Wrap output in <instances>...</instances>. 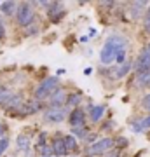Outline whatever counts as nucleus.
I'll return each mask as SVG.
<instances>
[{
	"instance_id": "obj_4",
	"label": "nucleus",
	"mask_w": 150,
	"mask_h": 157,
	"mask_svg": "<svg viewBox=\"0 0 150 157\" xmlns=\"http://www.w3.org/2000/svg\"><path fill=\"white\" fill-rule=\"evenodd\" d=\"M16 17H17V23L23 25V26L30 25L32 19H33V11H32L30 4H21L19 9H17V12H16Z\"/></svg>"
},
{
	"instance_id": "obj_11",
	"label": "nucleus",
	"mask_w": 150,
	"mask_h": 157,
	"mask_svg": "<svg viewBox=\"0 0 150 157\" xmlns=\"http://www.w3.org/2000/svg\"><path fill=\"white\" fill-rule=\"evenodd\" d=\"M63 14H65V11L61 9V6L54 2V4H52V9L49 11V17L52 19V21H58V19H60V17H61Z\"/></svg>"
},
{
	"instance_id": "obj_25",
	"label": "nucleus",
	"mask_w": 150,
	"mask_h": 157,
	"mask_svg": "<svg viewBox=\"0 0 150 157\" xmlns=\"http://www.w3.org/2000/svg\"><path fill=\"white\" fill-rule=\"evenodd\" d=\"M7 147H9V140H7V138H2V140H0V154L6 150Z\"/></svg>"
},
{
	"instance_id": "obj_21",
	"label": "nucleus",
	"mask_w": 150,
	"mask_h": 157,
	"mask_svg": "<svg viewBox=\"0 0 150 157\" xmlns=\"http://www.w3.org/2000/svg\"><path fill=\"white\" fill-rule=\"evenodd\" d=\"M150 128V115L148 117H145L141 122H140V126L138 128H134V131H141V129H148Z\"/></svg>"
},
{
	"instance_id": "obj_16",
	"label": "nucleus",
	"mask_w": 150,
	"mask_h": 157,
	"mask_svg": "<svg viewBox=\"0 0 150 157\" xmlns=\"http://www.w3.org/2000/svg\"><path fill=\"white\" fill-rule=\"evenodd\" d=\"M63 140H65V145H67L68 150H75V148H77V141H75V138H73L72 135L65 136Z\"/></svg>"
},
{
	"instance_id": "obj_18",
	"label": "nucleus",
	"mask_w": 150,
	"mask_h": 157,
	"mask_svg": "<svg viewBox=\"0 0 150 157\" xmlns=\"http://www.w3.org/2000/svg\"><path fill=\"white\" fill-rule=\"evenodd\" d=\"M25 113H35L37 110H40V105L35 101V103H28V105H25Z\"/></svg>"
},
{
	"instance_id": "obj_2",
	"label": "nucleus",
	"mask_w": 150,
	"mask_h": 157,
	"mask_svg": "<svg viewBox=\"0 0 150 157\" xmlns=\"http://www.w3.org/2000/svg\"><path fill=\"white\" fill-rule=\"evenodd\" d=\"M56 87H58V78L47 77L44 82H40L39 89L35 91V98H37V100H44V98L52 94V91H56Z\"/></svg>"
},
{
	"instance_id": "obj_13",
	"label": "nucleus",
	"mask_w": 150,
	"mask_h": 157,
	"mask_svg": "<svg viewBox=\"0 0 150 157\" xmlns=\"http://www.w3.org/2000/svg\"><path fill=\"white\" fill-rule=\"evenodd\" d=\"M65 91L63 89H58L54 93V94H52V105H56V107H58V105H61L63 101H67V98H65Z\"/></svg>"
},
{
	"instance_id": "obj_15",
	"label": "nucleus",
	"mask_w": 150,
	"mask_h": 157,
	"mask_svg": "<svg viewBox=\"0 0 150 157\" xmlns=\"http://www.w3.org/2000/svg\"><path fill=\"white\" fill-rule=\"evenodd\" d=\"M103 110L105 108L101 107V105H98V107H91V119L94 121V122H98L101 119V115H103Z\"/></svg>"
},
{
	"instance_id": "obj_7",
	"label": "nucleus",
	"mask_w": 150,
	"mask_h": 157,
	"mask_svg": "<svg viewBox=\"0 0 150 157\" xmlns=\"http://www.w3.org/2000/svg\"><path fill=\"white\" fill-rule=\"evenodd\" d=\"M84 119H86L84 110H82V108H75V110L70 113L68 122H70V126H73V128H79V126H82V124H84Z\"/></svg>"
},
{
	"instance_id": "obj_1",
	"label": "nucleus",
	"mask_w": 150,
	"mask_h": 157,
	"mask_svg": "<svg viewBox=\"0 0 150 157\" xmlns=\"http://www.w3.org/2000/svg\"><path fill=\"white\" fill-rule=\"evenodd\" d=\"M124 47H126V39L124 37H119V35H112L110 39L105 42V45H103V49L100 52L101 63L110 65L112 61H115L119 51H122Z\"/></svg>"
},
{
	"instance_id": "obj_26",
	"label": "nucleus",
	"mask_w": 150,
	"mask_h": 157,
	"mask_svg": "<svg viewBox=\"0 0 150 157\" xmlns=\"http://www.w3.org/2000/svg\"><path fill=\"white\" fill-rule=\"evenodd\" d=\"M143 107H145V108H148V110H150V94L145 96V100H143Z\"/></svg>"
},
{
	"instance_id": "obj_17",
	"label": "nucleus",
	"mask_w": 150,
	"mask_h": 157,
	"mask_svg": "<svg viewBox=\"0 0 150 157\" xmlns=\"http://www.w3.org/2000/svg\"><path fill=\"white\" fill-rule=\"evenodd\" d=\"M17 147L23 148V150H26L28 147H30V140H28V136H25V135L17 136Z\"/></svg>"
},
{
	"instance_id": "obj_8",
	"label": "nucleus",
	"mask_w": 150,
	"mask_h": 157,
	"mask_svg": "<svg viewBox=\"0 0 150 157\" xmlns=\"http://www.w3.org/2000/svg\"><path fill=\"white\" fill-rule=\"evenodd\" d=\"M147 2H133L131 4V7H129V12H131V16L136 19V17H140L141 14L145 12V9H147Z\"/></svg>"
},
{
	"instance_id": "obj_19",
	"label": "nucleus",
	"mask_w": 150,
	"mask_h": 157,
	"mask_svg": "<svg viewBox=\"0 0 150 157\" xmlns=\"http://www.w3.org/2000/svg\"><path fill=\"white\" fill-rule=\"evenodd\" d=\"M129 68H131V65H128V63H124V65H121V67H119V70L115 72V77H117V78L124 77V75H126V73L129 72Z\"/></svg>"
},
{
	"instance_id": "obj_14",
	"label": "nucleus",
	"mask_w": 150,
	"mask_h": 157,
	"mask_svg": "<svg viewBox=\"0 0 150 157\" xmlns=\"http://www.w3.org/2000/svg\"><path fill=\"white\" fill-rule=\"evenodd\" d=\"M0 9L4 14H12V11L16 9V2H12V0H7V2H2L0 4Z\"/></svg>"
},
{
	"instance_id": "obj_28",
	"label": "nucleus",
	"mask_w": 150,
	"mask_h": 157,
	"mask_svg": "<svg viewBox=\"0 0 150 157\" xmlns=\"http://www.w3.org/2000/svg\"><path fill=\"white\" fill-rule=\"evenodd\" d=\"M4 133V126H2V122H0V135Z\"/></svg>"
},
{
	"instance_id": "obj_12",
	"label": "nucleus",
	"mask_w": 150,
	"mask_h": 157,
	"mask_svg": "<svg viewBox=\"0 0 150 157\" xmlns=\"http://www.w3.org/2000/svg\"><path fill=\"white\" fill-rule=\"evenodd\" d=\"M138 86L141 87H150V72H145V73H140L138 78H136Z\"/></svg>"
},
{
	"instance_id": "obj_22",
	"label": "nucleus",
	"mask_w": 150,
	"mask_h": 157,
	"mask_svg": "<svg viewBox=\"0 0 150 157\" xmlns=\"http://www.w3.org/2000/svg\"><path fill=\"white\" fill-rule=\"evenodd\" d=\"M80 100H82L80 94H72V98H67V105H77Z\"/></svg>"
},
{
	"instance_id": "obj_3",
	"label": "nucleus",
	"mask_w": 150,
	"mask_h": 157,
	"mask_svg": "<svg viewBox=\"0 0 150 157\" xmlns=\"http://www.w3.org/2000/svg\"><path fill=\"white\" fill-rule=\"evenodd\" d=\"M136 72L138 73H145V72H150V44L141 51L140 58L136 59Z\"/></svg>"
},
{
	"instance_id": "obj_24",
	"label": "nucleus",
	"mask_w": 150,
	"mask_h": 157,
	"mask_svg": "<svg viewBox=\"0 0 150 157\" xmlns=\"http://www.w3.org/2000/svg\"><path fill=\"white\" fill-rule=\"evenodd\" d=\"M124 59H126V49L119 51V54H117L115 61H117V63H124Z\"/></svg>"
},
{
	"instance_id": "obj_27",
	"label": "nucleus",
	"mask_w": 150,
	"mask_h": 157,
	"mask_svg": "<svg viewBox=\"0 0 150 157\" xmlns=\"http://www.w3.org/2000/svg\"><path fill=\"white\" fill-rule=\"evenodd\" d=\"M6 37V28H4V25L0 23V39H4Z\"/></svg>"
},
{
	"instance_id": "obj_23",
	"label": "nucleus",
	"mask_w": 150,
	"mask_h": 157,
	"mask_svg": "<svg viewBox=\"0 0 150 157\" xmlns=\"http://www.w3.org/2000/svg\"><path fill=\"white\" fill-rule=\"evenodd\" d=\"M145 30L150 32V7L147 9V12H145Z\"/></svg>"
},
{
	"instance_id": "obj_10",
	"label": "nucleus",
	"mask_w": 150,
	"mask_h": 157,
	"mask_svg": "<svg viewBox=\"0 0 150 157\" xmlns=\"http://www.w3.org/2000/svg\"><path fill=\"white\" fill-rule=\"evenodd\" d=\"M14 93H12L11 89H7V87H0V105L2 107H7V103L14 98Z\"/></svg>"
},
{
	"instance_id": "obj_5",
	"label": "nucleus",
	"mask_w": 150,
	"mask_h": 157,
	"mask_svg": "<svg viewBox=\"0 0 150 157\" xmlns=\"http://www.w3.org/2000/svg\"><path fill=\"white\" fill-rule=\"evenodd\" d=\"M112 145H113V140H112V138H103V140L96 141V143L91 145L89 154H103V152H106Z\"/></svg>"
},
{
	"instance_id": "obj_6",
	"label": "nucleus",
	"mask_w": 150,
	"mask_h": 157,
	"mask_svg": "<svg viewBox=\"0 0 150 157\" xmlns=\"http://www.w3.org/2000/svg\"><path fill=\"white\" fill-rule=\"evenodd\" d=\"M45 121L47 122H61V121H65V110L60 107L51 108L45 112Z\"/></svg>"
},
{
	"instance_id": "obj_9",
	"label": "nucleus",
	"mask_w": 150,
	"mask_h": 157,
	"mask_svg": "<svg viewBox=\"0 0 150 157\" xmlns=\"http://www.w3.org/2000/svg\"><path fill=\"white\" fill-rule=\"evenodd\" d=\"M51 147H52L54 155H65V154L68 152V148H67V145H65V140H63V138H56Z\"/></svg>"
},
{
	"instance_id": "obj_20",
	"label": "nucleus",
	"mask_w": 150,
	"mask_h": 157,
	"mask_svg": "<svg viewBox=\"0 0 150 157\" xmlns=\"http://www.w3.org/2000/svg\"><path fill=\"white\" fill-rule=\"evenodd\" d=\"M39 152H40V155H42V157H49V155L54 154V152H52V147H47V145H40L39 147Z\"/></svg>"
}]
</instances>
